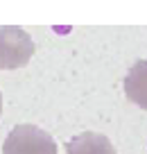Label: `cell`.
<instances>
[{"instance_id":"obj_5","label":"cell","mask_w":147,"mask_h":154,"mask_svg":"<svg viewBox=\"0 0 147 154\" xmlns=\"http://www.w3.org/2000/svg\"><path fill=\"white\" fill-rule=\"evenodd\" d=\"M0 113H2V95H0Z\"/></svg>"},{"instance_id":"obj_1","label":"cell","mask_w":147,"mask_h":154,"mask_svg":"<svg viewBox=\"0 0 147 154\" xmlns=\"http://www.w3.org/2000/svg\"><path fill=\"white\" fill-rule=\"evenodd\" d=\"M34 41L18 25H0V70H14L29 63Z\"/></svg>"},{"instance_id":"obj_3","label":"cell","mask_w":147,"mask_h":154,"mask_svg":"<svg viewBox=\"0 0 147 154\" xmlns=\"http://www.w3.org/2000/svg\"><path fill=\"white\" fill-rule=\"evenodd\" d=\"M66 154H118V152L104 134L81 131L66 143Z\"/></svg>"},{"instance_id":"obj_4","label":"cell","mask_w":147,"mask_h":154,"mask_svg":"<svg viewBox=\"0 0 147 154\" xmlns=\"http://www.w3.org/2000/svg\"><path fill=\"white\" fill-rule=\"evenodd\" d=\"M124 95L147 111V59H138L124 77Z\"/></svg>"},{"instance_id":"obj_2","label":"cell","mask_w":147,"mask_h":154,"mask_svg":"<svg viewBox=\"0 0 147 154\" xmlns=\"http://www.w3.org/2000/svg\"><path fill=\"white\" fill-rule=\"evenodd\" d=\"M2 154H57V143L36 125H16L2 143Z\"/></svg>"}]
</instances>
